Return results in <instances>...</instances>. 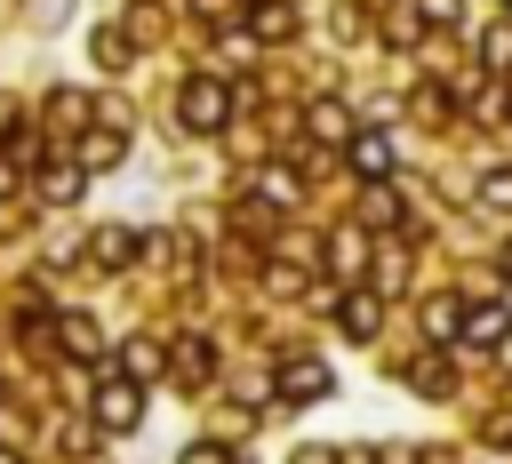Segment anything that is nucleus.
<instances>
[{
    "label": "nucleus",
    "instance_id": "nucleus-1",
    "mask_svg": "<svg viewBox=\"0 0 512 464\" xmlns=\"http://www.w3.org/2000/svg\"><path fill=\"white\" fill-rule=\"evenodd\" d=\"M176 120H184L192 136H216V128L232 120V88H224L216 72H192V80L176 88Z\"/></svg>",
    "mask_w": 512,
    "mask_h": 464
},
{
    "label": "nucleus",
    "instance_id": "nucleus-2",
    "mask_svg": "<svg viewBox=\"0 0 512 464\" xmlns=\"http://www.w3.org/2000/svg\"><path fill=\"white\" fill-rule=\"evenodd\" d=\"M136 416H144V376L112 368L96 384V432H136Z\"/></svg>",
    "mask_w": 512,
    "mask_h": 464
},
{
    "label": "nucleus",
    "instance_id": "nucleus-3",
    "mask_svg": "<svg viewBox=\"0 0 512 464\" xmlns=\"http://www.w3.org/2000/svg\"><path fill=\"white\" fill-rule=\"evenodd\" d=\"M344 160H352V176H360V184H384V176L400 168V152H392V136H376V128H360V136L344 144Z\"/></svg>",
    "mask_w": 512,
    "mask_h": 464
},
{
    "label": "nucleus",
    "instance_id": "nucleus-4",
    "mask_svg": "<svg viewBox=\"0 0 512 464\" xmlns=\"http://www.w3.org/2000/svg\"><path fill=\"white\" fill-rule=\"evenodd\" d=\"M272 384H280V400H328V384H336V376H328V360L296 352V360H280V376H272Z\"/></svg>",
    "mask_w": 512,
    "mask_h": 464
},
{
    "label": "nucleus",
    "instance_id": "nucleus-5",
    "mask_svg": "<svg viewBox=\"0 0 512 464\" xmlns=\"http://www.w3.org/2000/svg\"><path fill=\"white\" fill-rule=\"evenodd\" d=\"M504 336H512L504 304H472V312H464V328H456V352H496Z\"/></svg>",
    "mask_w": 512,
    "mask_h": 464
},
{
    "label": "nucleus",
    "instance_id": "nucleus-6",
    "mask_svg": "<svg viewBox=\"0 0 512 464\" xmlns=\"http://www.w3.org/2000/svg\"><path fill=\"white\" fill-rule=\"evenodd\" d=\"M336 328L368 344V336L384 328V296H368V288H352V296H336Z\"/></svg>",
    "mask_w": 512,
    "mask_h": 464
},
{
    "label": "nucleus",
    "instance_id": "nucleus-7",
    "mask_svg": "<svg viewBox=\"0 0 512 464\" xmlns=\"http://www.w3.org/2000/svg\"><path fill=\"white\" fill-rule=\"evenodd\" d=\"M80 184H88V160H48L40 168V200H56V208H72Z\"/></svg>",
    "mask_w": 512,
    "mask_h": 464
},
{
    "label": "nucleus",
    "instance_id": "nucleus-8",
    "mask_svg": "<svg viewBox=\"0 0 512 464\" xmlns=\"http://www.w3.org/2000/svg\"><path fill=\"white\" fill-rule=\"evenodd\" d=\"M168 368H176V384H208V376H216V352H208V336H176Z\"/></svg>",
    "mask_w": 512,
    "mask_h": 464
},
{
    "label": "nucleus",
    "instance_id": "nucleus-9",
    "mask_svg": "<svg viewBox=\"0 0 512 464\" xmlns=\"http://www.w3.org/2000/svg\"><path fill=\"white\" fill-rule=\"evenodd\" d=\"M288 32H296V8L288 0H256L248 8V40H288Z\"/></svg>",
    "mask_w": 512,
    "mask_h": 464
},
{
    "label": "nucleus",
    "instance_id": "nucleus-10",
    "mask_svg": "<svg viewBox=\"0 0 512 464\" xmlns=\"http://www.w3.org/2000/svg\"><path fill=\"white\" fill-rule=\"evenodd\" d=\"M304 128H312V136H320V144H352V112H344V104H336V96H320V104H312V112H304Z\"/></svg>",
    "mask_w": 512,
    "mask_h": 464
},
{
    "label": "nucleus",
    "instance_id": "nucleus-11",
    "mask_svg": "<svg viewBox=\"0 0 512 464\" xmlns=\"http://www.w3.org/2000/svg\"><path fill=\"white\" fill-rule=\"evenodd\" d=\"M328 264H336L344 280H360V264H368V240H360L352 224H344V232H328Z\"/></svg>",
    "mask_w": 512,
    "mask_h": 464
},
{
    "label": "nucleus",
    "instance_id": "nucleus-12",
    "mask_svg": "<svg viewBox=\"0 0 512 464\" xmlns=\"http://www.w3.org/2000/svg\"><path fill=\"white\" fill-rule=\"evenodd\" d=\"M88 48H96V64H104V72H120V64L136 56V40H128L120 24H96V40H88Z\"/></svg>",
    "mask_w": 512,
    "mask_h": 464
},
{
    "label": "nucleus",
    "instance_id": "nucleus-13",
    "mask_svg": "<svg viewBox=\"0 0 512 464\" xmlns=\"http://www.w3.org/2000/svg\"><path fill=\"white\" fill-rule=\"evenodd\" d=\"M424 328H432L440 344H456V328H464V304H456V296H432V304H424Z\"/></svg>",
    "mask_w": 512,
    "mask_h": 464
},
{
    "label": "nucleus",
    "instance_id": "nucleus-14",
    "mask_svg": "<svg viewBox=\"0 0 512 464\" xmlns=\"http://www.w3.org/2000/svg\"><path fill=\"white\" fill-rule=\"evenodd\" d=\"M80 160H88V168H120V160H128V144H120L112 128H96V136L80 144Z\"/></svg>",
    "mask_w": 512,
    "mask_h": 464
},
{
    "label": "nucleus",
    "instance_id": "nucleus-15",
    "mask_svg": "<svg viewBox=\"0 0 512 464\" xmlns=\"http://www.w3.org/2000/svg\"><path fill=\"white\" fill-rule=\"evenodd\" d=\"M136 248H144V240H136V232H120V224H112V232H96V264H128Z\"/></svg>",
    "mask_w": 512,
    "mask_h": 464
},
{
    "label": "nucleus",
    "instance_id": "nucleus-16",
    "mask_svg": "<svg viewBox=\"0 0 512 464\" xmlns=\"http://www.w3.org/2000/svg\"><path fill=\"white\" fill-rule=\"evenodd\" d=\"M264 200H280V208H296V200H304V184H296L288 168H264Z\"/></svg>",
    "mask_w": 512,
    "mask_h": 464
},
{
    "label": "nucleus",
    "instance_id": "nucleus-17",
    "mask_svg": "<svg viewBox=\"0 0 512 464\" xmlns=\"http://www.w3.org/2000/svg\"><path fill=\"white\" fill-rule=\"evenodd\" d=\"M64 352H72V360H96V328H88V320H80V312H72V320H64Z\"/></svg>",
    "mask_w": 512,
    "mask_h": 464
},
{
    "label": "nucleus",
    "instance_id": "nucleus-18",
    "mask_svg": "<svg viewBox=\"0 0 512 464\" xmlns=\"http://www.w3.org/2000/svg\"><path fill=\"white\" fill-rule=\"evenodd\" d=\"M160 360H168L160 344H128V352H120V368H128V376H160Z\"/></svg>",
    "mask_w": 512,
    "mask_h": 464
},
{
    "label": "nucleus",
    "instance_id": "nucleus-19",
    "mask_svg": "<svg viewBox=\"0 0 512 464\" xmlns=\"http://www.w3.org/2000/svg\"><path fill=\"white\" fill-rule=\"evenodd\" d=\"M408 384L416 392H448V360H408Z\"/></svg>",
    "mask_w": 512,
    "mask_h": 464
},
{
    "label": "nucleus",
    "instance_id": "nucleus-20",
    "mask_svg": "<svg viewBox=\"0 0 512 464\" xmlns=\"http://www.w3.org/2000/svg\"><path fill=\"white\" fill-rule=\"evenodd\" d=\"M360 224H400V200L376 184V192H368V208H360Z\"/></svg>",
    "mask_w": 512,
    "mask_h": 464
},
{
    "label": "nucleus",
    "instance_id": "nucleus-21",
    "mask_svg": "<svg viewBox=\"0 0 512 464\" xmlns=\"http://www.w3.org/2000/svg\"><path fill=\"white\" fill-rule=\"evenodd\" d=\"M416 16H424L432 32H448V24H464V8H456V0H416Z\"/></svg>",
    "mask_w": 512,
    "mask_h": 464
},
{
    "label": "nucleus",
    "instance_id": "nucleus-22",
    "mask_svg": "<svg viewBox=\"0 0 512 464\" xmlns=\"http://www.w3.org/2000/svg\"><path fill=\"white\" fill-rule=\"evenodd\" d=\"M480 200H488V208H512V168H488V176H480Z\"/></svg>",
    "mask_w": 512,
    "mask_h": 464
},
{
    "label": "nucleus",
    "instance_id": "nucleus-23",
    "mask_svg": "<svg viewBox=\"0 0 512 464\" xmlns=\"http://www.w3.org/2000/svg\"><path fill=\"white\" fill-rule=\"evenodd\" d=\"M176 464H240V456H232V448H224V440H192V448H184V456H176Z\"/></svg>",
    "mask_w": 512,
    "mask_h": 464
},
{
    "label": "nucleus",
    "instance_id": "nucleus-24",
    "mask_svg": "<svg viewBox=\"0 0 512 464\" xmlns=\"http://www.w3.org/2000/svg\"><path fill=\"white\" fill-rule=\"evenodd\" d=\"M80 120H88L80 96H56V104H48V128H80Z\"/></svg>",
    "mask_w": 512,
    "mask_h": 464
},
{
    "label": "nucleus",
    "instance_id": "nucleus-25",
    "mask_svg": "<svg viewBox=\"0 0 512 464\" xmlns=\"http://www.w3.org/2000/svg\"><path fill=\"white\" fill-rule=\"evenodd\" d=\"M480 56H488V64H512V24H496V32H488V48H480Z\"/></svg>",
    "mask_w": 512,
    "mask_h": 464
},
{
    "label": "nucleus",
    "instance_id": "nucleus-26",
    "mask_svg": "<svg viewBox=\"0 0 512 464\" xmlns=\"http://www.w3.org/2000/svg\"><path fill=\"white\" fill-rule=\"evenodd\" d=\"M24 184V160H0V192H16Z\"/></svg>",
    "mask_w": 512,
    "mask_h": 464
},
{
    "label": "nucleus",
    "instance_id": "nucleus-27",
    "mask_svg": "<svg viewBox=\"0 0 512 464\" xmlns=\"http://www.w3.org/2000/svg\"><path fill=\"white\" fill-rule=\"evenodd\" d=\"M296 464H344L336 448H296Z\"/></svg>",
    "mask_w": 512,
    "mask_h": 464
},
{
    "label": "nucleus",
    "instance_id": "nucleus-28",
    "mask_svg": "<svg viewBox=\"0 0 512 464\" xmlns=\"http://www.w3.org/2000/svg\"><path fill=\"white\" fill-rule=\"evenodd\" d=\"M488 440H504V448H512V416H496V424H488Z\"/></svg>",
    "mask_w": 512,
    "mask_h": 464
},
{
    "label": "nucleus",
    "instance_id": "nucleus-29",
    "mask_svg": "<svg viewBox=\"0 0 512 464\" xmlns=\"http://www.w3.org/2000/svg\"><path fill=\"white\" fill-rule=\"evenodd\" d=\"M344 464H384V456L376 448H344Z\"/></svg>",
    "mask_w": 512,
    "mask_h": 464
},
{
    "label": "nucleus",
    "instance_id": "nucleus-30",
    "mask_svg": "<svg viewBox=\"0 0 512 464\" xmlns=\"http://www.w3.org/2000/svg\"><path fill=\"white\" fill-rule=\"evenodd\" d=\"M496 368H512V336H504V344H496Z\"/></svg>",
    "mask_w": 512,
    "mask_h": 464
},
{
    "label": "nucleus",
    "instance_id": "nucleus-31",
    "mask_svg": "<svg viewBox=\"0 0 512 464\" xmlns=\"http://www.w3.org/2000/svg\"><path fill=\"white\" fill-rule=\"evenodd\" d=\"M496 272H512V240H504V256H496Z\"/></svg>",
    "mask_w": 512,
    "mask_h": 464
},
{
    "label": "nucleus",
    "instance_id": "nucleus-32",
    "mask_svg": "<svg viewBox=\"0 0 512 464\" xmlns=\"http://www.w3.org/2000/svg\"><path fill=\"white\" fill-rule=\"evenodd\" d=\"M192 8H208V16H216V8H224V0H192Z\"/></svg>",
    "mask_w": 512,
    "mask_h": 464
},
{
    "label": "nucleus",
    "instance_id": "nucleus-33",
    "mask_svg": "<svg viewBox=\"0 0 512 464\" xmlns=\"http://www.w3.org/2000/svg\"><path fill=\"white\" fill-rule=\"evenodd\" d=\"M0 464H16V448H0Z\"/></svg>",
    "mask_w": 512,
    "mask_h": 464
},
{
    "label": "nucleus",
    "instance_id": "nucleus-34",
    "mask_svg": "<svg viewBox=\"0 0 512 464\" xmlns=\"http://www.w3.org/2000/svg\"><path fill=\"white\" fill-rule=\"evenodd\" d=\"M504 8H512V0H504Z\"/></svg>",
    "mask_w": 512,
    "mask_h": 464
}]
</instances>
